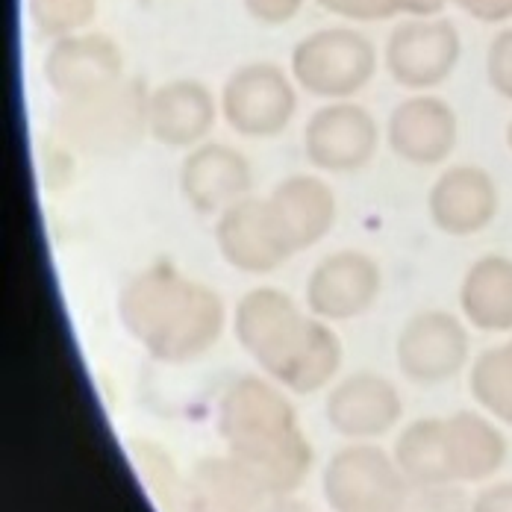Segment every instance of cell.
Masks as SVG:
<instances>
[{
    "label": "cell",
    "mask_w": 512,
    "mask_h": 512,
    "mask_svg": "<svg viewBox=\"0 0 512 512\" xmlns=\"http://www.w3.org/2000/svg\"><path fill=\"white\" fill-rule=\"evenodd\" d=\"M259 512H312L304 504V501H295V498H289V495H280V498H271L265 507Z\"/></svg>",
    "instance_id": "31"
},
{
    "label": "cell",
    "mask_w": 512,
    "mask_h": 512,
    "mask_svg": "<svg viewBox=\"0 0 512 512\" xmlns=\"http://www.w3.org/2000/svg\"><path fill=\"white\" fill-rule=\"evenodd\" d=\"M457 145V115L439 98H410L389 118V148L410 165H436Z\"/></svg>",
    "instance_id": "17"
},
{
    "label": "cell",
    "mask_w": 512,
    "mask_h": 512,
    "mask_svg": "<svg viewBox=\"0 0 512 512\" xmlns=\"http://www.w3.org/2000/svg\"><path fill=\"white\" fill-rule=\"evenodd\" d=\"M457 33L445 21H407L386 45V68L404 89L442 83L457 62Z\"/></svg>",
    "instance_id": "14"
},
{
    "label": "cell",
    "mask_w": 512,
    "mask_h": 512,
    "mask_svg": "<svg viewBox=\"0 0 512 512\" xmlns=\"http://www.w3.org/2000/svg\"><path fill=\"white\" fill-rule=\"evenodd\" d=\"M398 512H471L462 489L454 483L445 486H412L407 501Z\"/></svg>",
    "instance_id": "26"
},
{
    "label": "cell",
    "mask_w": 512,
    "mask_h": 512,
    "mask_svg": "<svg viewBox=\"0 0 512 512\" xmlns=\"http://www.w3.org/2000/svg\"><path fill=\"white\" fill-rule=\"evenodd\" d=\"M427 209L442 233L471 236L492 221L498 209V192L486 171L462 165L445 171L433 183L427 195Z\"/></svg>",
    "instance_id": "19"
},
{
    "label": "cell",
    "mask_w": 512,
    "mask_h": 512,
    "mask_svg": "<svg viewBox=\"0 0 512 512\" xmlns=\"http://www.w3.org/2000/svg\"><path fill=\"white\" fill-rule=\"evenodd\" d=\"M268 501V486L233 454L206 457L186 480V512H259Z\"/></svg>",
    "instance_id": "16"
},
{
    "label": "cell",
    "mask_w": 512,
    "mask_h": 512,
    "mask_svg": "<svg viewBox=\"0 0 512 512\" xmlns=\"http://www.w3.org/2000/svg\"><path fill=\"white\" fill-rule=\"evenodd\" d=\"M395 354L407 380L433 386L460 374L468 357V336L451 312L427 309L404 324Z\"/></svg>",
    "instance_id": "10"
},
{
    "label": "cell",
    "mask_w": 512,
    "mask_h": 512,
    "mask_svg": "<svg viewBox=\"0 0 512 512\" xmlns=\"http://www.w3.org/2000/svg\"><path fill=\"white\" fill-rule=\"evenodd\" d=\"M321 486L333 512H398L412 489L395 457L371 442H351L336 451Z\"/></svg>",
    "instance_id": "5"
},
{
    "label": "cell",
    "mask_w": 512,
    "mask_h": 512,
    "mask_svg": "<svg viewBox=\"0 0 512 512\" xmlns=\"http://www.w3.org/2000/svg\"><path fill=\"white\" fill-rule=\"evenodd\" d=\"M215 245L224 262L245 274H268L280 268L289 256H295V248L283 236L271 204L259 198H242L218 215Z\"/></svg>",
    "instance_id": "8"
},
{
    "label": "cell",
    "mask_w": 512,
    "mask_h": 512,
    "mask_svg": "<svg viewBox=\"0 0 512 512\" xmlns=\"http://www.w3.org/2000/svg\"><path fill=\"white\" fill-rule=\"evenodd\" d=\"M236 339L239 345L295 395L324 389L339 365V336L315 315H304L292 295L274 286H259L236 304Z\"/></svg>",
    "instance_id": "1"
},
{
    "label": "cell",
    "mask_w": 512,
    "mask_h": 512,
    "mask_svg": "<svg viewBox=\"0 0 512 512\" xmlns=\"http://www.w3.org/2000/svg\"><path fill=\"white\" fill-rule=\"evenodd\" d=\"M215 124V101L204 83L174 80L148 95V133L165 148H198Z\"/></svg>",
    "instance_id": "18"
},
{
    "label": "cell",
    "mask_w": 512,
    "mask_h": 512,
    "mask_svg": "<svg viewBox=\"0 0 512 512\" xmlns=\"http://www.w3.org/2000/svg\"><path fill=\"white\" fill-rule=\"evenodd\" d=\"M268 204H271V212H274L283 236L295 248V254L318 245L336 221L333 189L324 180L309 177V174H295V177H286L283 183H277Z\"/></svg>",
    "instance_id": "20"
},
{
    "label": "cell",
    "mask_w": 512,
    "mask_h": 512,
    "mask_svg": "<svg viewBox=\"0 0 512 512\" xmlns=\"http://www.w3.org/2000/svg\"><path fill=\"white\" fill-rule=\"evenodd\" d=\"M45 74L65 101L89 98L121 80V53L103 36H65L48 53Z\"/></svg>",
    "instance_id": "15"
},
{
    "label": "cell",
    "mask_w": 512,
    "mask_h": 512,
    "mask_svg": "<svg viewBox=\"0 0 512 512\" xmlns=\"http://www.w3.org/2000/svg\"><path fill=\"white\" fill-rule=\"evenodd\" d=\"M130 336L159 362L204 357L224 330V304L204 286L171 265L136 274L118 301Z\"/></svg>",
    "instance_id": "2"
},
{
    "label": "cell",
    "mask_w": 512,
    "mask_h": 512,
    "mask_svg": "<svg viewBox=\"0 0 512 512\" xmlns=\"http://www.w3.org/2000/svg\"><path fill=\"white\" fill-rule=\"evenodd\" d=\"M215 421L230 454L254 468L271 498L304 483L312 451L298 412L274 386L259 377H239L224 389Z\"/></svg>",
    "instance_id": "3"
},
{
    "label": "cell",
    "mask_w": 512,
    "mask_h": 512,
    "mask_svg": "<svg viewBox=\"0 0 512 512\" xmlns=\"http://www.w3.org/2000/svg\"><path fill=\"white\" fill-rule=\"evenodd\" d=\"M318 3L354 21H380V18L395 15L392 0H318Z\"/></svg>",
    "instance_id": "27"
},
{
    "label": "cell",
    "mask_w": 512,
    "mask_h": 512,
    "mask_svg": "<svg viewBox=\"0 0 512 512\" xmlns=\"http://www.w3.org/2000/svg\"><path fill=\"white\" fill-rule=\"evenodd\" d=\"M377 124L357 103L333 101L309 118L304 130L307 159L330 174H351L377 154Z\"/></svg>",
    "instance_id": "9"
},
{
    "label": "cell",
    "mask_w": 512,
    "mask_h": 512,
    "mask_svg": "<svg viewBox=\"0 0 512 512\" xmlns=\"http://www.w3.org/2000/svg\"><path fill=\"white\" fill-rule=\"evenodd\" d=\"M401 415L404 401L398 389L374 371L348 374L327 395L330 427L351 442H371L386 436L401 421Z\"/></svg>",
    "instance_id": "12"
},
{
    "label": "cell",
    "mask_w": 512,
    "mask_h": 512,
    "mask_svg": "<svg viewBox=\"0 0 512 512\" xmlns=\"http://www.w3.org/2000/svg\"><path fill=\"white\" fill-rule=\"evenodd\" d=\"M445 445L454 483L486 480L507 460V439L477 412H457L445 418Z\"/></svg>",
    "instance_id": "21"
},
{
    "label": "cell",
    "mask_w": 512,
    "mask_h": 512,
    "mask_svg": "<svg viewBox=\"0 0 512 512\" xmlns=\"http://www.w3.org/2000/svg\"><path fill=\"white\" fill-rule=\"evenodd\" d=\"M395 462L404 471L410 486H445L454 483L448 445H445V418H418L398 436Z\"/></svg>",
    "instance_id": "23"
},
{
    "label": "cell",
    "mask_w": 512,
    "mask_h": 512,
    "mask_svg": "<svg viewBox=\"0 0 512 512\" xmlns=\"http://www.w3.org/2000/svg\"><path fill=\"white\" fill-rule=\"evenodd\" d=\"M298 98L289 77L268 62H254L227 80L221 92L224 121L245 139L280 136L295 118Z\"/></svg>",
    "instance_id": "7"
},
{
    "label": "cell",
    "mask_w": 512,
    "mask_h": 512,
    "mask_svg": "<svg viewBox=\"0 0 512 512\" xmlns=\"http://www.w3.org/2000/svg\"><path fill=\"white\" fill-rule=\"evenodd\" d=\"M471 392L492 415L512 424V342L486 351L474 362Z\"/></svg>",
    "instance_id": "24"
},
{
    "label": "cell",
    "mask_w": 512,
    "mask_h": 512,
    "mask_svg": "<svg viewBox=\"0 0 512 512\" xmlns=\"http://www.w3.org/2000/svg\"><path fill=\"white\" fill-rule=\"evenodd\" d=\"M245 6L265 24H283L301 9V0H245Z\"/></svg>",
    "instance_id": "28"
},
{
    "label": "cell",
    "mask_w": 512,
    "mask_h": 512,
    "mask_svg": "<svg viewBox=\"0 0 512 512\" xmlns=\"http://www.w3.org/2000/svg\"><path fill=\"white\" fill-rule=\"evenodd\" d=\"M36 21L45 33H71L77 27H83L92 12H95V0H36L33 6Z\"/></svg>",
    "instance_id": "25"
},
{
    "label": "cell",
    "mask_w": 512,
    "mask_h": 512,
    "mask_svg": "<svg viewBox=\"0 0 512 512\" xmlns=\"http://www.w3.org/2000/svg\"><path fill=\"white\" fill-rule=\"evenodd\" d=\"M383 277L380 265L362 251L324 256L307 280V307L321 321H351L374 307Z\"/></svg>",
    "instance_id": "11"
},
{
    "label": "cell",
    "mask_w": 512,
    "mask_h": 512,
    "mask_svg": "<svg viewBox=\"0 0 512 512\" xmlns=\"http://www.w3.org/2000/svg\"><path fill=\"white\" fill-rule=\"evenodd\" d=\"M465 318L480 330L512 327V262L486 256L471 265L460 292Z\"/></svg>",
    "instance_id": "22"
},
{
    "label": "cell",
    "mask_w": 512,
    "mask_h": 512,
    "mask_svg": "<svg viewBox=\"0 0 512 512\" xmlns=\"http://www.w3.org/2000/svg\"><path fill=\"white\" fill-rule=\"evenodd\" d=\"M445 0H392L395 12H412V15H430L442 6Z\"/></svg>",
    "instance_id": "30"
},
{
    "label": "cell",
    "mask_w": 512,
    "mask_h": 512,
    "mask_svg": "<svg viewBox=\"0 0 512 512\" xmlns=\"http://www.w3.org/2000/svg\"><path fill=\"white\" fill-rule=\"evenodd\" d=\"M251 186V162L230 145H198L180 165V192L198 215H221L227 206L251 198Z\"/></svg>",
    "instance_id": "13"
},
{
    "label": "cell",
    "mask_w": 512,
    "mask_h": 512,
    "mask_svg": "<svg viewBox=\"0 0 512 512\" xmlns=\"http://www.w3.org/2000/svg\"><path fill=\"white\" fill-rule=\"evenodd\" d=\"M148 95L142 83H115L89 98L65 101L59 127L89 156H121L148 133Z\"/></svg>",
    "instance_id": "4"
},
{
    "label": "cell",
    "mask_w": 512,
    "mask_h": 512,
    "mask_svg": "<svg viewBox=\"0 0 512 512\" xmlns=\"http://www.w3.org/2000/svg\"><path fill=\"white\" fill-rule=\"evenodd\" d=\"M298 86L327 101H345L374 74V48L357 30H321L292 51Z\"/></svg>",
    "instance_id": "6"
},
{
    "label": "cell",
    "mask_w": 512,
    "mask_h": 512,
    "mask_svg": "<svg viewBox=\"0 0 512 512\" xmlns=\"http://www.w3.org/2000/svg\"><path fill=\"white\" fill-rule=\"evenodd\" d=\"M471 512H512V483H498L483 489L474 501Z\"/></svg>",
    "instance_id": "29"
}]
</instances>
